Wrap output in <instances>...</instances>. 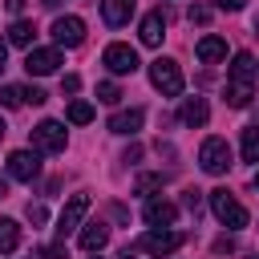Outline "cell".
Masks as SVG:
<instances>
[{"instance_id":"obj_1","label":"cell","mask_w":259,"mask_h":259,"mask_svg":"<svg viewBox=\"0 0 259 259\" xmlns=\"http://www.w3.org/2000/svg\"><path fill=\"white\" fill-rule=\"evenodd\" d=\"M251 97H255V57L239 53L227 73V105L243 109V105H251Z\"/></svg>"},{"instance_id":"obj_2","label":"cell","mask_w":259,"mask_h":259,"mask_svg":"<svg viewBox=\"0 0 259 259\" xmlns=\"http://www.w3.org/2000/svg\"><path fill=\"white\" fill-rule=\"evenodd\" d=\"M210 210H214V219H219L223 227H231V231L247 227V210H243V202H239V198H235L227 186L210 190Z\"/></svg>"},{"instance_id":"obj_3","label":"cell","mask_w":259,"mask_h":259,"mask_svg":"<svg viewBox=\"0 0 259 259\" xmlns=\"http://www.w3.org/2000/svg\"><path fill=\"white\" fill-rule=\"evenodd\" d=\"M150 81H154V89H158V93L178 97V93H182V69H178V61L158 57V61L150 65Z\"/></svg>"},{"instance_id":"obj_4","label":"cell","mask_w":259,"mask_h":259,"mask_svg":"<svg viewBox=\"0 0 259 259\" xmlns=\"http://www.w3.org/2000/svg\"><path fill=\"white\" fill-rule=\"evenodd\" d=\"M198 166L206 174H227L231 170V146H227V138H206L202 150H198Z\"/></svg>"},{"instance_id":"obj_5","label":"cell","mask_w":259,"mask_h":259,"mask_svg":"<svg viewBox=\"0 0 259 259\" xmlns=\"http://www.w3.org/2000/svg\"><path fill=\"white\" fill-rule=\"evenodd\" d=\"M182 239H186L182 231H166V227H158V231H146L134 247H138V251H146V255H170V251H178V247H182Z\"/></svg>"},{"instance_id":"obj_6","label":"cell","mask_w":259,"mask_h":259,"mask_svg":"<svg viewBox=\"0 0 259 259\" xmlns=\"http://www.w3.org/2000/svg\"><path fill=\"white\" fill-rule=\"evenodd\" d=\"M65 142H69V134H65V125L61 121H40L36 130H32V150H40V154H61L65 150Z\"/></svg>"},{"instance_id":"obj_7","label":"cell","mask_w":259,"mask_h":259,"mask_svg":"<svg viewBox=\"0 0 259 259\" xmlns=\"http://www.w3.org/2000/svg\"><path fill=\"white\" fill-rule=\"evenodd\" d=\"M85 214H89V194H73V198L65 202V210L57 214V239L65 243V235H73V231L85 223Z\"/></svg>"},{"instance_id":"obj_8","label":"cell","mask_w":259,"mask_h":259,"mask_svg":"<svg viewBox=\"0 0 259 259\" xmlns=\"http://www.w3.org/2000/svg\"><path fill=\"white\" fill-rule=\"evenodd\" d=\"M101 65L109 69V73H117V77H125V73H134L138 69V53L130 49V45H121V40H113L105 53H101Z\"/></svg>"},{"instance_id":"obj_9","label":"cell","mask_w":259,"mask_h":259,"mask_svg":"<svg viewBox=\"0 0 259 259\" xmlns=\"http://www.w3.org/2000/svg\"><path fill=\"white\" fill-rule=\"evenodd\" d=\"M53 40L65 45V49H77L85 40V20L81 16H57L53 20Z\"/></svg>"},{"instance_id":"obj_10","label":"cell","mask_w":259,"mask_h":259,"mask_svg":"<svg viewBox=\"0 0 259 259\" xmlns=\"http://www.w3.org/2000/svg\"><path fill=\"white\" fill-rule=\"evenodd\" d=\"M8 174H12L16 182H32V178L40 174V158H36L32 150H12V154H8Z\"/></svg>"},{"instance_id":"obj_11","label":"cell","mask_w":259,"mask_h":259,"mask_svg":"<svg viewBox=\"0 0 259 259\" xmlns=\"http://www.w3.org/2000/svg\"><path fill=\"white\" fill-rule=\"evenodd\" d=\"M57 65H61V49H28V57H24V69L36 77L57 73Z\"/></svg>"},{"instance_id":"obj_12","label":"cell","mask_w":259,"mask_h":259,"mask_svg":"<svg viewBox=\"0 0 259 259\" xmlns=\"http://www.w3.org/2000/svg\"><path fill=\"white\" fill-rule=\"evenodd\" d=\"M138 36H142V45H150V49H158V45H162V36H166V16H162V8H154V12H146V16H142Z\"/></svg>"},{"instance_id":"obj_13","label":"cell","mask_w":259,"mask_h":259,"mask_svg":"<svg viewBox=\"0 0 259 259\" xmlns=\"http://www.w3.org/2000/svg\"><path fill=\"white\" fill-rule=\"evenodd\" d=\"M142 219H146L150 227H174L178 206H174V202H166V198H150V202H146V210H142Z\"/></svg>"},{"instance_id":"obj_14","label":"cell","mask_w":259,"mask_h":259,"mask_svg":"<svg viewBox=\"0 0 259 259\" xmlns=\"http://www.w3.org/2000/svg\"><path fill=\"white\" fill-rule=\"evenodd\" d=\"M77 243H81V251H101L105 243H109V227L97 219V223H85L81 227V235H77Z\"/></svg>"},{"instance_id":"obj_15","label":"cell","mask_w":259,"mask_h":259,"mask_svg":"<svg viewBox=\"0 0 259 259\" xmlns=\"http://www.w3.org/2000/svg\"><path fill=\"white\" fill-rule=\"evenodd\" d=\"M134 8H138V0H101V16H105V24H125L130 16H134Z\"/></svg>"},{"instance_id":"obj_16","label":"cell","mask_w":259,"mask_h":259,"mask_svg":"<svg viewBox=\"0 0 259 259\" xmlns=\"http://www.w3.org/2000/svg\"><path fill=\"white\" fill-rule=\"evenodd\" d=\"M194 57H198L202 65H214V61L227 57V40H223V36H202V40L194 45Z\"/></svg>"},{"instance_id":"obj_17","label":"cell","mask_w":259,"mask_h":259,"mask_svg":"<svg viewBox=\"0 0 259 259\" xmlns=\"http://www.w3.org/2000/svg\"><path fill=\"white\" fill-rule=\"evenodd\" d=\"M178 117H182V125H206V117H210V109H206V101L202 97H186L182 101V109H178Z\"/></svg>"},{"instance_id":"obj_18","label":"cell","mask_w":259,"mask_h":259,"mask_svg":"<svg viewBox=\"0 0 259 259\" xmlns=\"http://www.w3.org/2000/svg\"><path fill=\"white\" fill-rule=\"evenodd\" d=\"M142 121H146V113H142V109H121V113H113V117H109V134H138V130H142Z\"/></svg>"},{"instance_id":"obj_19","label":"cell","mask_w":259,"mask_h":259,"mask_svg":"<svg viewBox=\"0 0 259 259\" xmlns=\"http://www.w3.org/2000/svg\"><path fill=\"white\" fill-rule=\"evenodd\" d=\"M32 36H36V24H32V20H12V28H8V45L28 49V45H32Z\"/></svg>"},{"instance_id":"obj_20","label":"cell","mask_w":259,"mask_h":259,"mask_svg":"<svg viewBox=\"0 0 259 259\" xmlns=\"http://www.w3.org/2000/svg\"><path fill=\"white\" fill-rule=\"evenodd\" d=\"M20 247V223L16 219H0V251H16Z\"/></svg>"},{"instance_id":"obj_21","label":"cell","mask_w":259,"mask_h":259,"mask_svg":"<svg viewBox=\"0 0 259 259\" xmlns=\"http://www.w3.org/2000/svg\"><path fill=\"white\" fill-rule=\"evenodd\" d=\"M243 162H259V125L243 130Z\"/></svg>"},{"instance_id":"obj_22","label":"cell","mask_w":259,"mask_h":259,"mask_svg":"<svg viewBox=\"0 0 259 259\" xmlns=\"http://www.w3.org/2000/svg\"><path fill=\"white\" fill-rule=\"evenodd\" d=\"M65 117H69L73 125H85V121H93V105H89V101H73V105L65 109Z\"/></svg>"},{"instance_id":"obj_23","label":"cell","mask_w":259,"mask_h":259,"mask_svg":"<svg viewBox=\"0 0 259 259\" xmlns=\"http://www.w3.org/2000/svg\"><path fill=\"white\" fill-rule=\"evenodd\" d=\"M97 101H105V105H117V101H121V89H117L113 81H101V85H97Z\"/></svg>"},{"instance_id":"obj_24","label":"cell","mask_w":259,"mask_h":259,"mask_svg":"<svg viewBox=\"0 0 259 259\" xmlns=\"http://www.w3.org/2000/svg\"><path fill=\"white\" fill-rule=\"evenodd\" d=\"M162 182H166V178H162V174H142V178H138V186H134V190H138V194H150V190H158V186H162Z\"/></svg>"},{"instance_id":"obj_25","label":"cell","mask_w":259,"mask_h":259,"mask_svg":"<svg viewBox=\"0 0 259 259\" xmlns=\"http://www.w3.org/2000/svg\"><path fill=\"white\" fill-rule=\"evenodd\" d=\"M182 206H186L190 214H198V210H202V190H194V186L182 190Z\"/></svg>"},{"instance_id":"obj_26","label":"cell","mask_w":259,"mask_h":259,"mask_svg":"<svg viewBox=\"0 0 259 259\" xmlns=\"http://www.w3.org/2000/svg\"><path fill=\"white\" fill-rule=\"evenodd\" d=\"M186 16H190V24H206V20H210V8H206V4H190Z\"/></svg>"},{"instance_id":"obj_27","label":"cell","mask_w":259,"mask_h":259,"mask_svg":"<svg viewBox=\"0 0 259 259\" xmlns=\"http://www.w3.org/2000/svg\"><path fill=\"white\" fill-rule=\"evenodd\" d=\"M40 259H69V251H65V243H49V247H40Z\"/></svg>"},{"instance_id":"obj_28","label":"cell","mask_w":259,"mask_h":259,"mask_svg":"<svg viewBox=\"0 0 259 259\" xmlns=\"http://www.w3.org/2000/svg\"><path fill=\"white\" fill-rule=\"evenodd\" d=\"M77 89H81V77H77V73L61 77V93H77Z\"/></svg>"},{"instance_id":"obj_29","label":"cell","mask_w":259,"mask_h":259,"mask_svg":"<svg viewBox=\"0 0 259 259\" xmlns=\"http://www.w3.org/2000/svg\"><path fill=\"white\" fill-rule=\"evenodd\" d=\"M231 251H235V239H231V235L214 239V255H231Z\"/></svg>"},{"instance_id":"obj_30","label":"cell","mask_w":259,"mask_h":259,"mask_svg":"<svg viewBox=\"0 0 259 259\" xmlns=\"http://www.w3.org/2000/svg\"><path fill=\"white\" fill-rule=\"evenodd\" d=\"M28 219H32V223H45L49 214H45V206H40V202H28Z\"/></svg>"},{"instance_id":"obj_31","label":"cell","mask_w":259,"mask_h":259,"mask_svg":"<svg viewBox=\"0 0 259 259\" xmlns=\"http://www.w3.org/2000/svg\"><path fill=\"white\" fill-rule=\"evenodd\" d=\"M247 0H214V8H223V12H239Z\"/></svg>"},{"instance_id":"obj_32","label":"cell","mask_w":259,"mask_h":259,"mask_svg":"<svg viewBox=\"0 0 259 259\" xmlns=\"http://www.w3.org/2000/svg\"><path fill=\"white\" fill-rule=\"evenodd\" d=\"M4 8H8V12H12V16H16V12H20V8H24V0H4Z\"/></svg>"},{"instance_id":"obj_33","label":"cell","mask_w":259,"mask_h":259,"mask_svg":"<svg viewBox=\"0 0 259 259\" xmlns=\"http://www.w3.org/2000/svg\"><path fill=\"white\" fill-rule=\"evenodd\" d=\"M4 61H8V45L0 40V73H4Z\"/></svg>"},{"instance_id":"obj_34","label":"cell","mask_w":259,"mask_h":259,"mask_svg":"<svg viewBox=\"0 0 259 259\" xmlns=\"http://www.w3.org/2000/svg\"><path fill=\"white\" fill-rule=\"evenodd\" d=\"M40 4H45V8H57V4H61V0H40Z\"/></svg>"},{"instance_id":"obj_35","label":"cell","mask_w":259,"mask_h":259,"mask_svg":"<svg viewBox=\"0 0 259 259\" xmlns=\"http://www.w3.org/2000/svg\"><path fill=\"white\" fill-rule=\"evenodd\" d=\"M4 194H8V182H4V178H0V198H4Z\"/></svg>"},{"instance_id":"obj_36","label":"cell","mask_w":259,"mask_h":259,"mask_svg":"<svg viewBox=\"0 0 259 259\" xmlns=\"http://www.w3.org/2000/svg\"><path fill=\"white\" fill-rule=\"evenodd\" d=\"M255 32H259V16H255Z\"/></svg>"},{"instance_id":"obj_37","label":"cell","mask_w":259,"mask_h":259,"mask_svg":"<svg viewBox=\"0 0 259 259\" xmlns=\"http://www.w3.org/2000/svg\"><path fill=\"white\" fill-rule=\"evenodd\" d=\"M255 77H259V61H255Z\"/></svg>"},{"instance_id":"obj_38","label":"cell","mask_w":259,"mask_h":259,"mask_svg":"<svg viewBox=\"0 0 259 259\" xmlns=\"http://www.w3.org/2000/svg\"><path fill=\"white\" fill-rule=\"evenodd\" d=\"M0 138H4V121H0Z\"/></svg>"},{"instance_id":"obj_39","label":"cell","mask_w":259,"mask_h":259,"mask_svg":"<svg viewBox=\"0 0 259 259\" xmlns=\"http://www.w3.org/2000/svg\"><path fill=\"white\" fill-rule=\"evenodd\" d=\"M251 259H259V251H255V255H251Z\"/></svg>"},{"instance_id":"obj_40","label":"cell","mask_w":259,"mask_h":259,"mask_svg":"<svg viewBox=\"0 0 259 259\" xmlns=\"http://www.w3.org/2000/svg\"><path fill=\"white\" fill-rule=\"evenodd\" d=\"M255 186H259V174H255Z\"/></svg>"},{"instance_id":"obj_41","label":"cell","mask_w":259,"mask_h":259,"mask_svg":"<svg viewBox=\"0 0 259 259\" xmlns=\"http://www.w3.org/2000/svg\"><path fill=\"white\" fill-rule=\"evenodd\" d=\"M121 259H130V255H121Z\"/></svg>"}]
</instances>
